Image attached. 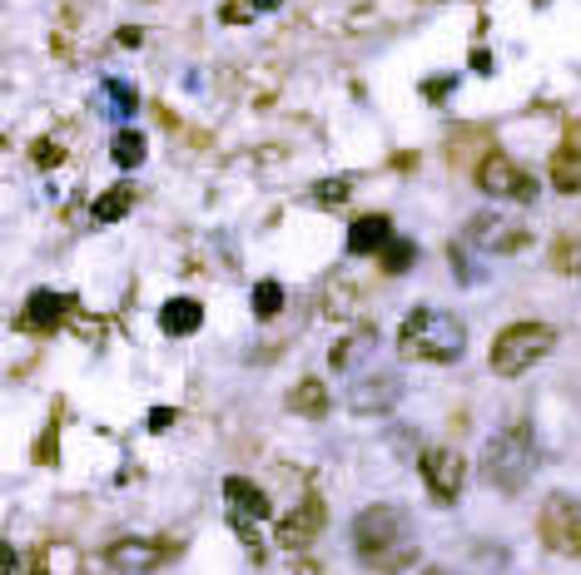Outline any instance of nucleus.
I'll return each mask as SVG.
<instances>
[{
  "mask_svg": "<svg viewBox=\"0 0 581 575\" xmlns=\"http://www.w3.org/2000/svg\"><path fill=\"white\" fill-rule=\"evenodd\" d=\"M462 347H467V323L458 313H442V307H412L402 317L398 333V352L408 362H458Z\"/></svg>",
  "mask_w": 581,
  "mask_h": 575,
  "instance_id": "obj_2",
  "label": "nucleus"
},
{
  "mask_svg": "<svg viewBox=\"0 0 581 575\" xmlns=\"http://www.w3.org/2000/svg\"><path fill=\"white\" fill-rule=\"evenodd\" d=\"M289 406L299 416H329V387H323V377H303L289 392Z\"/></svg>",
  "mask_w": 581,
  "mask_h": 575,
  "instance_id": "obj_16",
  "label": "nucleus"
},
{
  "mask_svg": "<svg viewBox=\"0 0 581 575\" xmlns=\"http://www.w3.org/2000/svg\"><path fill=\"white\" fill-rule=\"evenodd\" d=\"M537 471V446H531V432L527 422H512L502 426L497 436L487 442V456H482V476L502 491H521Z\"/></svg>",
  "mask_w": 581,
  "mask_h": 575,
  "instance_id": "obj_3",
  "label": "nucleus"
},
{
  "mask_svg": "<svg viewBox=\"0 0 581 575\" xmlns=\"http://www.w3.org/2000/svg\"><path fill=\"white\" fill-rule=\"evenodd\" d=\"M174 416H180L174 406H154V412H150V432H170Z\"/></svg>",
  "mask_w": 581,
  "mask_h": 575,
  "instance_id": "obj_27",
  "label": "nucleus"
},
{
  "mask_svg": "<svg viewBox=\"0 0 581 575\" xmlns=\"http://www.w3.org/2000/svg\"><path fill=\"white\" fill-rule=\"evenodd\" d=\"M279 307H283V288L273 283V278L254 283V313H259V317H279Z\"/></svg>",
  "mask_w": 581,
  "mask_h": 575,
  "instance_id": "obj_24",
  "label": "nucleus"
},
{
  "mask_svg": "<svg viewBox=\"0 0 581 575\" xmlns=\"http://www.w3.org/2000/svg\"><path fill=\"white\" fill-rule=\"evenodd\" d=\"M472 69H482V75L492 69V55H487V50H477V55H472Z\"/></svg>",
  "mask_w": 581,
  "mask_h": 575,
  "instance_id": "obj_30",
  "label": "nucleus"
},
{
  "mask_svg": "<svg viewBox=\"0 0 581 575\" xmlns=\"http://www.w3.org/2000/svg\"><path fill=\"white\" fill-rule=\"evenodd\" d=\"M170 561V545L164 541H140V535H120V541L105 545V565L120 575H150L154 565Z\"/></svg>",
  "mask_w": 581,
  "mask_h": 575,
  "instance_id": "obj_8",
  "label": "nucleus"
},
{
  "mask_svg": "<svg viewBox=\"0 0 581 575\" xmlns=\"http://www.w3.org/2000/svg\"><path fill=\"white\" fill-rule=\"evenodd\" d=\"M115 40H120L125 50H135V45H140V40H144V30H130V25H125V30H120V35H115Z\"/></svg>",
  "mask_w": 581,
  "mask_h": 575,
  "instance_id": "obj_29",
  "label": "nucleus"
},
{
  "mask_svg": "<svg viewBox=\"0 0 581 575\" xmlns=\"http://www.w3.org/2000/svg\"><path fill=\"white\" fill-rule=\"evenodd\" d=\"M130 208H135V188L115 184V188H105V194L95 198V224H120Z\"/></svg>",
  "mask_w": 581,
  "mask_h": 575,
  "instance_id": "obj_18",
  "label": "nucleus"
},
{
  "mask_svg": "<svg viewBox=\"0 0 581 575\" xmlns=\"http://www.w3.org/2000/svg\"><path fill=\"white\" fill-rule=\"evenodd\" d=\"M224 496H229V516H234V521H263V516L273 511L269 496H263L249 476H229V481H224Z\"/></svg>",
  "mask_w": 581,
  "mask_h": 575,
  "instance_id": "obj_13",
  "label": "nucleus"
},
{
  "mask_svg": "<svg viewBox=\"0 0 581 575\" xmlns=\"http://www.w3.org/2000/svg\"><path fill=\"white\" fill-rule=\"evenodd\" d=\"M313 198H319L323 208H338L343 198H348V178H323V184L313 188Z\"/></svg>",
  "mask_w": 581,
  "mask_h": 575,
  "instance_id": "obj_25",
  "label": "nucleus"
},
{
  "mask_svg": "<svg viewBox=\"0 0 581 575\" xmlns=\"http://www.w3.org/2000/svg\"><path fill=\"white\" fill-rule=\"evenodd\" d=\"M422 575H448V571H438V565H432V571H422Z\"/></svg>",
  "mask_w": 581,
  "mask_h": 575,
  "instance_id": "obj_31",
  "label": "nucleus"
},
{
  "mask_svg": "<svg viewBox=\"0 0 581 575\" xmlns=\"http://www.w3.org/2000/svg\"><path fill=\"white\" fill-rule=\"evenodd\" d=\"M422 481H428V491L448 506V501H458V496H462L467 462H462L452 446H428V452H422Z\"/></svg>",
  "mask_w": 581,
  "mask_h": 575,
  "instance_id": "obj_7",
  "label": "nucleus"
},
{
  "mask_svg": "<svg viewBox=\"0 0 581 575\" xmlns=\"http://www.w3.org/2000/svg\"><path fill=\"white\" fill-rule=\"evenodd\" d=\"M283 0H224V20L229 25H244V20L254 15H269V10H279Z\"/></svg>",
  "mask_w": 581,
  "mask_h": 575,
  "instance_id": "obj_23",
  "label": "nucleus"
},
{
  "mask_svg": "<svg viewBox=\"0 0 581 575\" xmlns=\"http://www.w3.org/2000/svg\"><path fill=\"white\" fill-rule=\"evenodd\" d=\"M31 159H35V164H41V169H51V164H61V144H51V139H41V144H35V149H31Z\"/></svg>",
  "mask_w": 581,
  "mask_h": 575,
  "instance_id": "obj_26",
  "label": "nucleus"
},
{
  "mask_svg": "<svg viewBox=\"0 0 581 575\" xmlns=\"http://www.w3.org/2000/svg\"><path fill=\"white\" fill-rule=\"evenodd\" d=\"M200 323H204V307L194 303V297H170V303L160 307V327L170 337H190V333H200Z\"/></svg>",
  "mask_w": 581,
  "mask_h": 575,
  "instance_id": "obj_15",
  "label": "nucleus"
},
{
  "mask_svg": "<svg viewBox=\"0 0 581 575\" xmlns=\"http://www.w3.org/2000/svg\"><path fill=\"white\" fill-rule=\"evenodd\" d=\"M551 188H557V194H577L581 188V149L561 144L557 154H551Z\"/></svg>",
  "mask_w": 581,
  "mask_h": 575,
  "instance_id": "obj_17",
  "label": "nucleus"
},
{
  "mask_svg": "<svg viewBox=\"0 0 581 575\" xmlns=\"http://www.w3.org/2000/svg\"><path fill=\"white\" fill-rule=\"evenodd\" d=\"M144 134L140 129H120V134H115V144H110V154H115V164L120 169H135V164H144Z\"/></svg>",
  "mask_w": 581,
  "mask_h": 575,
  "instance_id": "obj_21",
  "label": "nucleus"
},
{
  "mask_svg": "<svg viewBox=\"0 0 581 575\" xmlns=\"http://www.w3.org/2000/svg\"><path fill=\"white\" fill-rule=\"evenodd\" d=\"M353 551L373 575H402L418 561V541H412V521L402 506H368L353 521Z\"/></svg>",
  "mask_w": 581,
  "mask_h": 575,
  "instance_id": "obj_1",
  "label": "nucleus"
},
{
  "mask_svg": "<svg viewBox=\"0 0 581 575\" xmlns=\"http://www.w3.org/2000/svg\"><path fill=\"white\" fill-rule=\"evenodd\" d=\"M392 238V224L383 214H363V218H353V228H348V253H383V243Z\"/></svg>",
  "mask_w": 581,
  "mask_h": 575,
  "instance_id": "obj_14",
  "label": "nucleus"
},
{
  "mask_svg": "<svg viewBox=\"0 0 581 575\" xmlns=\"http://www.w3.org/2000/svg\"><path fill=\"white\" fill-rule=\"evenodd\" d=\"M65 313H71V297L51 293V288H41V293L25 297V307H21V317H15V327H21V333H55V327L65 323Z\"/></svg>",
  "mask_w": 581,
  "mask_h": 575,
  "instance_id": "obj_11",
  "label": "nucleus"
},
{
  "mask_svg": "<svg viewBox=\"0 0 581 575\" xmlns=\"http://www.w3.org/2000/svg\"><path fill=\"white\" fill-rule=\"evenodd\" d=\"M551 347H557V333H551L547 323H512L492 337V372L521 377L531 362H541Z\"/></svg>",
  "mask_w": 581,
  "mask_h": 575,
  "instance_id": "obj_4",
  "label": "nucleus"
},
{
  "mask_svg": "<svg viewBox=\"0 0 581 575\" xmlns=\"http://www.w3.org/2000/svg\"><path fill=\"white\" fill-rule=\"evenodd\" d=\"M541 541L561 555H581V496H551L541 506Z\"/></svg>",
  "mask_w": 581,
  "mask_h": 575,
  "instance_id": "obj_6",
  "label": "nucleus"
},
{
  "mask_svg": "<svg viewBox=\"0 0 581 575\" xmlns=\"http://www.w3.org/2000/svg\"><path fill=\"white\" fill-rule=\"evenodd\" d=\"M551 268L557 273H581V238H571V234L551 238Z\"/></svg>",
  "mask_w": 581,
  "mask_h": 575,
  "instance_id": "obj_22",
  "label": "nucleus"
},
{
  "mask_svg": "<svg viewBox=\"0 0 581 575\" xmlns=\"http://www.w3.org/2000/svg\"><path fill=\"white\" fill-rule=\"evenodd\" d=\"M323 521H329V506H323V496H303V501L279 521V545H283V551H303V545L323 531Z\"/></svg>",
  "mask_w": 581,
  "mask_h": 575,
  "instance_id": "obj_9",
  "label": "nucleus"
},
{
  "mask_svg": "<svg viewBox=\"0 0 581 575\" xmlns=\"http://www.w3.org/2000/svg\"><path fill=\"white\" fill-rule=\"evenodd\" d=\"M378 263H383V273H408V268L418 263V243H412V238H388Z\"/></svg>",
  "mask_w": 581,
  "mask_h": 575,
  "instance_id": "obj_20",
  "label": "nucleus"
},
{
  "mask_svg": "<svg viewBox=\"0 0 581 575\" xmlns=\"http://www.w3.org/2000/svg\"><path fill=\"white\" fill-rule=\"evenodd\" d=\"M477 188L492 198H517V204H537V178L507 154H482L477 159Z\"/></svg>",
  "mask_w": 581,
  "mask_h": 575,
  "instance_id": "obj_5",
  "label": "nucleus"
},
{
  "mask_svg": "<svg viewBox=\"0 0 581 575\" xmlns=\"http://www.w3.org/2000/svg\"><path fill=\"white\" fill-rule=\"evenodd\" d=\"M452 85H458V79H452V75H432L428 85H422V95H428V99H442V95H448Z\"/></svg>",
  "mask_w": 581,
  "mask_h": 575,
  "instance_id": "obj_28",
  "label": "nucleus"
},
{
  "mask_svg": "<svg viewBox=\"0 0 581 575\" xmlns=\"http://www.w3.org/2000/svg\"><path fill=\"white\" fill-rule=\"evenodd\" d=\"M402 397V382L392 372H363V377H353V387H348V406L353 412H388L392 402Z\"/></svg>",
  "mask_w": 581,
  "mask_h": 575,
  "instance_id": "obj_10",
  "label": "nucleus"
},
{
  "mask_svg": "<svg viewBox=\"0 0 581 575\" xmlns=\"http://www.w3.org/2000/svg\"><path fill=\"white\" fill-rule=\"evenodd\" d=\"M467 234H472V243L487 248V253H517V248L527 243V228H521V224H507V218H497V214L472 218Z\"/></svg>",
  "mask_w": 581,
  "mask_h": 575,
  "instance_id": "obj_12",
  "label": "nucleus"
},
{
  "mask_svg": "<svg viewBox=\"0 0 581 575\" xmlns=\"http://www.w3.org/2000/svg\"><path fill=\"white\" fill-rule=\"evenodd\" d=\"M100 95H105V109H110V119H130L135 105H140V95H135L130 79H105Z\"/></svg>",
  "mask_w": 581,
  "mask_h": 575,
  "instance_id": "obj_19",
  "label": "nucleus"
}]
</instances>
